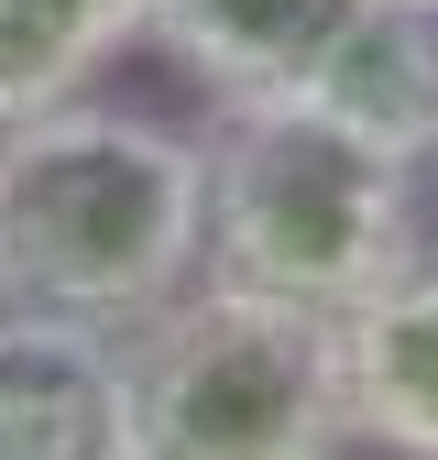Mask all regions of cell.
<instances>
[{
    "mask_svg": "<svg viewBox=\"0 0 438 460\" xmlns=\"http://www.w3.org/2000/svg\"><path fill=\"white\" fill-rule=\"evenodd\" d=\"M197 274V132L110 99L0 121V307L132 329Z\"/></svg>",
    "mask_w": 438,
    "mask_h": 460,
    "instance_id": "1",
    "label": "cell"
},
{
    "mask_svg": "<svg viewBox=\"0 0 438 460\" xmlns=\"http://www.w3.org/2000/svg\"><path fill=\"white\" fill-rule=\"evenodd\" d=\"M416 176L307 99H231L197 132V274L340 318L427 252Z\"/></svg>",
    "mask_w": 438,
    "mask_h": 460,
    "instance_id": "2",
    "label": "cell"
},
{
    "mask_svg": "<svg viewBox=\"0 0 438 460\" xmlns=\"http://www.w3.org/2000/svg\"><path fill=\"white\" fill-rule=\"evenodd\" d=\"M132 460H318L340 449V329L318 307L187 274L121 329Z\"/></svg>",
    "mask_w": 438,
    "mask_h": 460,
    "instance_id": "3",
    "label": "cell"
},
{
    "mask_svg": "<svg viewBox=\"0 0 438 460\" xmlns=\"http://www.w3.org/2000/svg\"><path fill=\"white\" fill-rule=\"evenodd\" d=\"M0 460H132L121 329L0 307Z\"/></svg>",
    "mask_w": 438,
    "mask_h": 460,
    "instance_id": "4",
    "label": "cell"
},
{
    "mask_svg": "<svg viewBox=\"0 0 438 460\" xmlns=\"http://www.w3.org/2000/svg\"><path fill=\"white\" fill-rule=\"evenodd\" d=\"M362 22V0H143V44L231 110V99H307L328 44Z\"/></svg>",
    "mask_w": 438,
    "mask_h": 460,
    "instance_id": "5",
    "label": "cell"
},
{
    "mask_svg": "<svg viewBox=\"0 0 438 460\" xmlns=\"http://www.w3.org/2000/svg\"><path fill=\"white\" fill-rule=\"evenodd\" d=\"M328 329H340V428L372 449L438 460V252L383 274Z\"/></svg>",
    "mask_w": 438,
    "mask_h": 460,
    "instance_id": "6",
    "label": "cell"
},
{
    "mask_svg": "<svg viewBox=\"0 0 438 460\" xmlns=\"http://www.w3.org/2000/svg\"><path fill=\"white\" fill-rule=\"evenodd\" d=\"M307 110L406 164H438V0H362V22L307 77Z\"/></svg>",
    "mask_w": 438,
    "mask_h": 460,
    "instance_id": "7",
    "label": "cell"
},
{
    "mask_svg": "<svg viewBox=\"0 0 438 460\" xmlns=\"http://www.w3.org/2000/svg\"><path fill=\"white\" fill-rule=\"evenodd\" d=\"M121 44H143V0H0V121L77 99Z\"/></svg>",
    "mask_w": 438,
    "mask_h": 460,
    "instance_id": "8",
    "label": "cell"
}]
</instances>
